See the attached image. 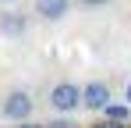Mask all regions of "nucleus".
Returning <instances> with one entry per match:
<instances>
[{
    "instance_id": "obj_1",
    "label": "nucleus",
    "mask_w": 131,
    "mask_h": 128,
    "mask_svg": "<svg viewBox=\"0 0 131 128\" xmlns=\"http://www.w3.org/2000/svg\"><path fill=\"white\" fill-rule=\"evenodd\" d=\"M50 107L57 110V114H71V110H78L82 107V85L74 82H57L50 89Z\"/></svg>"
},
{
    "instance_id": "obj_2",
    "label": "nucleus",
    "mask_w": 131,
    "mask_h": 128,
    "mask_svg": "<svg viewBox=\"0 0 131 128\" xmlns=\"http://www.w3.org/2000/svg\"><path fill=\"white\" fill-rule=\"evenodd\" d=\"M32 107H36V103H32V96H28L25 89H14V93H7V96H4L0 114H4L7 121H18V125H21V121L32 117Z\"/></svg>"
},
{
    "instance_id": "obj_3",
    "label": "nucleus",
    "mask_w": 131,
    "mask_h": 128,
    "mask_svg": "<svg viewBox=\"0 0 131 128\" xmlns=\"http://www.w3.org/2000/svg\"><path fill=\"white\" fill-rule=\"evenodd\" d=\"M82 107L85 110H106L110 107V85L106 82H85L82 85Z\"/></svg>"
},
{
    "instance_id": "obj_4",
    "label": "nucleus",
    "mask_w": 131,
    "mask_h": 128,
    "mask_svg": "<svg viewBox=\"0 0 131 128\" xmlns=\"http://www.w3.org/2000/svg\"><path fill=\"white\" fill-rule=\"evenodd\" d=\"M67 7H71L67 0H36V11H39L43 18H50V21H53V18H64Z\"/></svg>"
},
{
    "instance_id": "obj_5",
    "label": "nucleus",
    "mask_w": 131,
    "mask_h": 128,
    "mask_svg": "<svg viewBox=\"0 0 131 128\" xmlns=\"http://www.w3.org/2000/svg\"><path fill=\"white\" fill-rule=\"evenodd\" d=\"M0 32H4V36H21V32H25V18L14 14V11L0 14Z\"/></svg>"
},
{
    "instance_id": "obj_6",
    "label": "nucleus",
    "mask_w": 131,
    "mask_h": 128,
    "mask_svg": "<svg viewBox=\"0 0 131 128\" xmlns=\"http://www.w3.org/2000/svg\"><path fill=\"white\" fill-rule=\"evenodd\" d=\"M103 114H106V121H117V125H128V117H131V107H128V103H110L106 110H103Z\"/></svg>"
},
{
    "instance_id": "obj_7",
    "label": "nucleus",
    "mask_w": 131,
    "mask_h": 128,
    "mask_svg": "<svg viewBox=\"0 0 131 128\" xmlns=\"http://www.w3.org/2000/svg\"><path fill=\"white\" fill-rule=\"evenodd\" d=\"M46 128H78V125H74L71 117H57V121H50Z\"/></svg>"
},
{
    "instance_id": "obj_8",
    "label": "nucleus",
    "mask_w": 131,
    "mask_h": 128,
    "mask_svg": "<svg viewBox=\"0 0 131 128\" xmlns=\"http://www.w3.org/2000/svg\"><path fill=\"white\" fill-rule=\"evenodd\" d=\"M92 128H128V125H117V121H103V125H92Z\"/></svg>"
},
{
    "instance_id": "obj_9",
    "label": "nucleus",
    "mask_w": 131,
    "mask_h": 128,
    "mask_svg": "<svg viewBox=\"0 0 131 128\" xmlns=\"http://www.w3.org/2000/svg\"><path fill=\"white\" fill-rule=\"evenodd\" d=\"M18 128H46V125H36V121H21Z\"/></svg>"
},
{
    "instance_id": "obj_10",
    "label": "nucleus",
    "mask_w": 131,
    "mask_h": 128,
    "mask_svg": "<svg viewBox=\"0 0 131 128\" xmlns=\"http://www.w3.org/2000/svg\"><path fill=\"white\" fill-rule=\"evenodd\" d=\"M124 103L131 107V82H128V89H124Z\"/></svg>"
},
{
    "instance_id": "obj_11",
    "label": "nucleus",
    "mask_w": 131,
    "mask_h": 128,
    "mask_svg": "<svg viewBox=\"0 0 131 128\" xmlns=\"http://www.w3.org/2000/svg\"><path fill=\"white\" fill-rule=\"evenodd\" d=\"M82 4H89V7H99V4H106V0H82Z\"/></svg>"
},
{
    "instance_id": "obj_12",
    "label": "nucleus",
    "mask_w": 131,
    "mask_h": 128,
    "mask_svg": "<svg viewBox=\"0 0 131 128\" xmlns=\"http://www.w3.org/2000/svg\"><path fill=\"white\" fill-rule=\"evenodd\" d=\"M0 4H7V0H0Z\"/></svg>"
}]
</instances>
